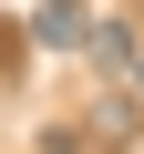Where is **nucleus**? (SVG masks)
Masks as SVG:
<instances>
[{"label":"nucleus","mask_w":144,"mask_h":154,"mask_svg":"<svg viewBox=\"0 0 144 154\" xmlns=\"http://www.w3.org/2000/svg\"><path fill=\"white\" fill-rule=\"evenodd\" d=\"M134 93H144V72H134Z\"/></svg>","instance_id":"nucleus-2"},{"label":"nucleus","mask_w":144,"mask_h":154,"mask_svg":"<svg viewBox=\"0 0 144 154\" xmlns=\"http://www.w3.org/2000/svg\"><path fill=\"white\" fill-rule=\"evenodd\" d=\"M31 41L41 51H93V11H83V0H41V11H31Z\"/></svg>","instance_id":"nucleus-1"}]
</instances>
